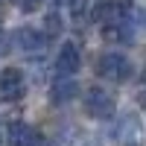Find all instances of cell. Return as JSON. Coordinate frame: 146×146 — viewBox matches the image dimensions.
<instances>
[{"label":"cell","mask_w":146,"mask_h":146,"mask_svg":"<svg viewBox=\"0 0 146 146\" xmlns=\"http://www.w3.org/2000/svg\"><path fill=\"white\" fill-rule=\"evenodd\" d=\"M96 73L102 79H108V82H123V79L131 76V62L126 56H120V53H105L96 62Z\"/></svg>","instance_id":"cell-1"},{"label":"cell","mask_w":146,"mask_h":146,"mask_svg":"<svg viewBox=\"0 0 146 146\" xmlns=\"http://www.w3.org/2000/svg\"><path fill=\"white\" fill-rule=\"evenodd\" d=\"M27 94V76L21 67H3L0 70V96L3 100H21Z\"/></svg>","instance_id":"cell-2"},{"label":"cell","mask_w":146,"mask_h":146,"mask_svg":"<svg viewBox=\"0 0 146 146\" xmlns=\"http://www.w3.org/2000/svg\"><path fill=\"white\" fill-rule=\"evenodd\" d=\"M114 96L108 94L105 88H91L88 94H85V111H88L91 117L96 120H105V117H111L114 114Z\"/></svg>","instance_id":"cell-3"},{"label":"cell","mask_w":146,"mask_h":146,"mask_svg":"<svg viewBox=\"0 0 146 146\" xmlns=\"http://www.w3.org/2000/svg\"><path fill=\"white\" fill-rule=\"evenodd\" d=\"M82 64V56H79V47L73 41H64L62 50H58V58H56V73L58 76H73Z\"/></svg>","instance_id":"cell-4"},{"label":"cell","mask_w":146,"mask_h":146,"mask_svg":"<svg viewBox=\"0 0 146 146\" xmlns=\"http://www.w3.org/2000/svg\"><path fill=\"white\" fill-rule=\"evenodd\" d=\"M9 146H38V131L27 123H12L6 131Z\"/></svg>","instance_id":"cell-5"},{"label":"cell","mask_w":146,"mask_h":146,"mask_svg":"<svg viewBox=\"0 0 146 146\" xmlns=\"http://www.w3.org/2000/svg\"><path fill=\"white\" fill-rule=\"evenodd\" d=\"M15 41H18L21 50H27V53H41L47 47V35L38 32V29H32V27H23V29H18Z\"/></svg>","instance_id":"cell-6"},{"label":"cell","mask_w":146,"mask_h":146,"mask_svg":"<svg viewBox=\"0 0 146 146\" xmlns=\"http://www.w3.org/2000/svg\"><path fill=\"white\" fill-rule=\"evenodd\" d=\"M117 137L123 140V143H135V140L140 137V123H137V117H123V120H120Z\"/></svg>","instance_id":"cell-7"},{"label":"cell","mask_w":146,"mask_h":146,"mask_svg":"<svg viewBox=\"0 0 146 146\" xmlns=\"http://www.w3.org/2000/svg\"><path fill=\"white\" fill-rule=\"evenodd\" d=\"M50 96H53L56 102H64V100H70V96H76V82H73V79H62V82H56Z\"/></svg>","instance_id":"cell-8"},{"label":"cell","mask_w":146,"mask_h":146,"mask_svg":"<svg viewBox=\"0 0 146 146\" xmlns=\"http://www.w3.org/2000/svg\"><path fill=\"white\" fill-rule=\"evenodd\" d=\"M18 6H21L23 12H32L35 6H38V0H18Z\"/></svg>","instance_id":"cell-9"},{"label":"cell","mask_w":146,"mask_h":146,"mask_svg":"<svg viewBox=\"0 0 146 146\" xmlns=\"http://www.w3.org/2000/svg\"><path fill=\"white\" fill-rule=\"evenodd\" d=\"M140 105H146V91H143V94H140Z\"/></svg>","instance_id":"cell-10"}]
</instances>
